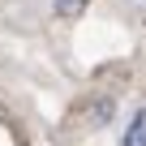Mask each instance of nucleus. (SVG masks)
Returning a JSON list of instances; mask_svg holds the SVG:
<instances>
[{
  "label": "nucleus",
  "mask_w": 146,
  "mask_h": 146,
  "mask_svg": "<svg viewBox=\"0 0 146 146\" xmlns=\"http://www.w3.org/2000/svg\"><path fill=\"white\" fill-rule=\"evenodd\" d=\"M120 146H146V108H137V112H133V120H129V129H125Z\"/></svg>",
  "instance_id": "obj_1"
},
{
  "label": "nucleus",
  "mask_w": 146,
  "mask_h": 146,
  "mask_svg": "<svg viewBox=\"0 0 146 146\" xmlns=\"http://www.w3.org/2000/svg\"><path fill=\"white\" fill-rule=\"evenodd\" d=\"M86 5H90V0H56V13L60 17H73V13H82Z\"/></svg>",
  "instance_id": "obj_2"
}]
</instances>
